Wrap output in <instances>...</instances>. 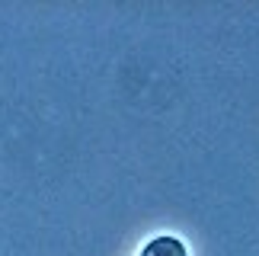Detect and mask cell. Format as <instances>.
<instances>
[{
    "instance_id": "obj_1",
    "label": "cell",
    "mask_w": 259,
    "mask_h": 256,
    "mask_svg": "<svg viewBox=\"0 0 259 256\" xmlns=\"http://www.w3.org/2000/svg\"><path fill=\"white\" fill-rule=\"evenodd\" d=\"M141 256H189L186 243L179 237H170V234H163V237H154L147 240L141 247Z\"/></svg>"
}]
</instances>
